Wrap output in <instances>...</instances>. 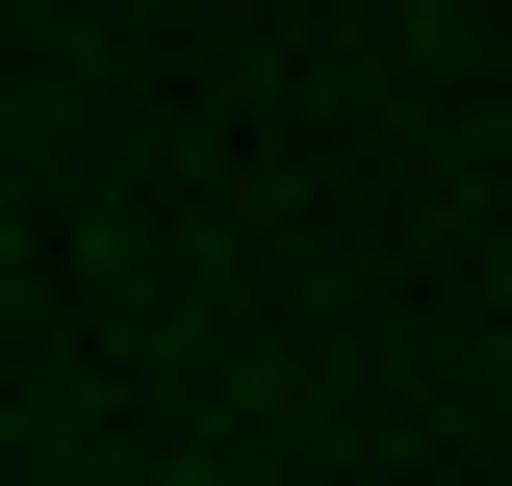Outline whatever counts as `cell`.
<instances>
[]
</instances>
